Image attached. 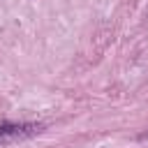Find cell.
<instances>
[{"mask_svg": "<svg viewBox=\"0 0 148 148\" xmlns=\"http://www.w3.org/2000/svg\"><path fill=\"white\" fill-rule=\"evenodd\" d=\"M44 127L39 123H0V146L14 143L21 139H30L39 134Z\"/></svg>", "mask_w": 148, "mask_h": 148, "instance_id": "6da1fadb", "label": "cell"}, {"mask_svg": "<svg viewBox=\"0 0 148 148\" xmlns=\"http://www.w3.org/2000/svg\"><path fill=\"white\" fill-rule=\"evenodd\" d=\"M139 139H148V132H143V134H139Z\"/></svg>", "mask_w": 148, "mask_h": 148, "instance_id": "7a4b0ae2", "label": "cell"}]
</instances>
